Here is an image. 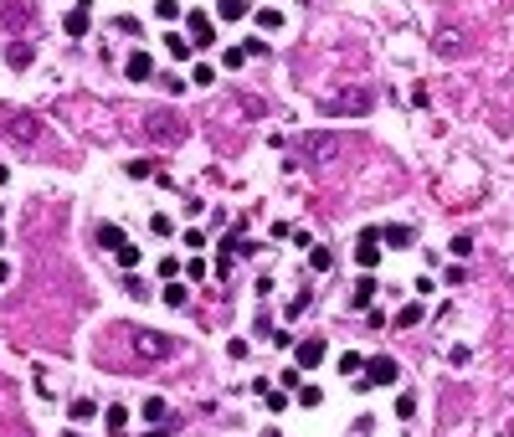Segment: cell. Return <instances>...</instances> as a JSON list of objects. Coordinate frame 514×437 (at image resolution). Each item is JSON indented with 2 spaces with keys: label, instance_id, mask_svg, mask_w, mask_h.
<instances>
[{
  "label": "cell",
  "instance_id": "31",
  "mask_svg": "<svg viewBox=\"0 0 514 437\" xmlns=\"http://www.w3.org/2000/svg\"><path fill=\"white\" fill-rule=\"evenodd\" d=\"M26 21H31V10H26V6H10V10H6V26H10V31H21Z\"/></svg>",
  "mask_w": 514,
  "mask_h": 437
},
{
  "label": "cell",
  "instance_id": "28",
  "mask_svg": "<svg viewBox=\"0 0 514 437\" xmlns=\"http://www.w3.org/2000/svg\"><path fill=\"white\" fill-rule=\"evenodd\" d=\"M124 175H129V180H150V175H154V165H150V160H129V165H124Z\"/></svg>",
  "mask_w": 514,
  "mask_h": 437
},
{
  "label": "cell",
  "instance_id": "19",
  "mask_svg": "<svg viewBox=\"0 0 514 437\" xmlns=\"http://www.w3.org/2000/svg\"><path fill=\"white\" fill-rule=\"evenodd\" d=\"M216 16L221 21H242L247 16V0H216Z\"/></svg>",
  "mask_w": 514,
  "mask_h": 437
},
{
  "label": "cell",
  "instance_id": "7",
  "mask_svg": "<svg viewBox=\"0 0 514 437\" xmlns=\"http://www.w3.org/2000/svg\"><path fill=\"white\" fill-rule=\"evenodd\" d=\"M88 26H93V10H88V0H83V6H72L67 16H62V31H67V36H88Z\"/></svg>",
  "mask_w": 514,
  "mask_h": 437
},
{
  "label": "cell",
  "instance_id": "13",
  "mask_svg": "<svg viewBox=\"0 0 514 437\" xmlns=\"http://www.w3.org/2000/svg\"><path fill=\"white\" fill-rule=\"evenodd\" d=\"M165 51H170L175 62H186L195 47H191V36H180V31H165Z\"/></svg>",
  "mask_w": 514,
  "mask_h": 437
},
{
  "label": "cell",
  "instance_id": "8",
  "mask_svg": "<svg viewBox=\"0 0 514 437\" xmlns=\"http://www.w3.org/2000/svg\"><path fill=\"white\" fill-rule=\"evenodd\" d=\"M360 109H371V93H345V98H335V103L324 98V113H360Z\"/></svg>",
  "mask_w": 514,
  "mask_h": 437
},
{
  "label": "cell",
  "instance_id": "18",
  "mask_svg": "<svg viewBox=\"0 0 514 437\" xmlns=\"http://www.w3.org/2000/svg\"><path fill=\"white\" fill-rule=\"evenodd\" d=\"M186 299H191V288L170 278V283H165V303H170V309H186Z\"/></svg>",
  "mask_w": 514,
  "mask_h": 437
},
{
  "label": "cell",
  "instance_id": "36",
  "mask_svg": "<svg viewBox=\"0 0 514 437\" xmlns=\"http://www.w3.org/2000/svg\"><path fill=\"white\" fill-rule=\"evenodd\" d=\"M447 253H453V257H468V253H473V242H468V237H453V247H447Z\"/></svg>",
  "mask_w": 514,
  "mask_h": 437
},
{
  "label": "cell",
  "instance_id": "32",
  "mask_svg": "<svg viewBox=\"0 0 514 437\" xmlns=\"http://www.w3.org/2000/svg\"><path fill=\"white\" fill-rule=\"evenodd\" d=\"M417 319H421V303H406V309L396 314V324H401V329H412Z\"/></svg>",
  "mask_w": 514,
  "mask_h": 437
},
{
  "label": "cell",
  "instance_id": "33",
  "mask_svg": "<svg viewBox=\"0 0 514 437\" xmlns=\"http://www.w3.org/2000/svg\"><path fill=\"white\" fill-rule=\"evenodd\" d=\"M396 417H417V396H412V391L396 396Z\"/></svg>",
  "mask_w": 514,
  "mask_h": 437
},
{
  "label": "cell",
  "instance_id": "34",
  "mask_svg": "<svg viewBox=\"0 0 514 437\" xmlns=\"http://www.w3.org/2000/svg\"><path fill=\"white\" fill-rule=\"evenodd\" d=\"M170 278H180V257H165L160 262V283H170Z\"/></svg>",
  "mask_w": 514,
  "mask_h": 437
},
{
  "label": "cell",
  "instance_id": "12",
  "mask_svg": "<svg viewBox=\"0 0 514 437\" xmlns=\"http://www.w3.org/2000/svg\"><path fill=\"white\" fill-rule=\"evenodd\" d=\"M371 299H376V278H360L350 288V309H371Z\"/></svg>",
  "mask_w": 514,
  "mask_h": 437
},
{
  "label": "cell",
  "instance_id": "24",
  "mask_svg": "<svg viewBox=\"0 0 514 437\" xmlns=\"http://www.w3.org/2000/svg\"><path fill=\"white\" fill-rule=\"evenodd\" d=\"M437 51H442V57H453V51H463V31H442V36H437Z\"/></svg>",
  "mask_w": 514,
  "mask_h": 437
},
{
  "label": "cell",
  "instance_id": "22",
  "mask_svg": "<svg viewBox=\"0 0 514 437\" xmlns=\"http://www.w3.org/2000/svg\"><path fill=\"white\" fill-rule=\"evenodd\" d=\"M380 242H391V247H412V227H401V221H396V227L380 232Z\"/></svg>",
  "mask_w": 514,
  "mask_h": 437
},
{
  "label": "cell",
  "instance_id": "38",
  "mask_svg": "<svg viewBox=\"0 0 514 437\" xmlns=\"http://www.w3.org/2000/svg\"><path fill=\"white\" fill-rule=\"evenodd\" d=\"M268 412H288V396L283 391H268Z\"/></svg>",
  "mask_w": 514,
  "mask_h": 437
},
{
  "label": "cell",
  "instance_id": "37",
  "mask_svg": "<svg viewBox=\"0 0 514 437\" xmlns=\"http://www.w3.org/2000/svg\"><path fill=\"white\" fill-rule=\"evenodd\" d=\"M118 262H124V268H139V247H134V242H129V247H124V253H118Z\"/></svg>",
  "mask_w": 514,
  "mask_h": 437
},
{
  "label": "cell",
  "instance_id": "21",
  "mask_svg": "<svg viewBox=\"0 0 514 437\" xmlns=\"http://www.w3.org/2000/svg\"><path fill=\"white\" fill-rule=\"evenodd\" d=\"M180 0H154V16H160V26H170V21H180Z\"/></svg>",
  "mask_w": 514,
  "mask_h": 437
},
{
  "label": "cell",
  "instance_id": "41",
  "mask_svg": "<svg viewBox=\"0 0 514 437\" xmlns=\"http://www.w3.org/2000/svg\"><path fill=\"white\" fill-rule=\"evenodd\" d=\"M6 283H10V262L0 257V288H6Z\"/></svg>",
  "mask_w": 514,
  "mask_h": 437
},
{
  "label": "cell",
  "instance_id": "20",
  "mask_svg": "<svg viewBox=\"0 0 514 437\" xmlns=\"http://www.w3.org/2000/svg\"><path fill=\"white\" fill-rule=\"evenodd\" d=\"M6 62H10V67H31V42H10Z\"/></svg>",
  "mask_w": 514,
  "mask_h": 437
},
{
  "label": "cell",
  "instance_id": "11",
  "mask_svg": "<svg viewBox=\"0 0 514 437\" xmlns=\"http://www.w3.org/2000/svg\"><path fill=\"white\" fill-rule=\"evenodd\" d=\"M67 417H72V427H88V422L98 417V402H88V396H77V402L67 406Z\"/></svg>",
  "mask_w": 514,
  "mask_h": 437
},
{
  "label": "cell",
  "instance_id": "3",
  "mask_svg": "<svg viewBox=\"0 0 514 437\" xmlns=\"http://www.w3.org/2000/svg\"><path fill=\"white\" fill-rule=\"evenodd\" d=\"M365 376H371V386H396L401 365L391 360V355H371V360H365Z\"/></svg>",
  "mask_w": 514,
  "mask_h": 437
},
{
  "label": "cell",
  "instance_id": "29",
  "mask_svg": "<svg viewBox=\"0 0 514 437\" xmlns=\"http://www.w3.org/2000/svg\"><path fill=\"white\" fill-rule=\"evenodd\" d=\"M298 406H309V412H314V406H324V391L319 386H298Z\"/></svg>",
  "mask_w": 514,
  "mask_h": 437
},
{
  "label": "cell",
  "instance_id": "40",
  "mask_svg": "<svg viewBox=\"0 0 514 437\" xmlns=\"http://www.w3.org/2000/svg\"><path fill=\"white\" fill-rule=\"evenodd\" d=\"M186 247H191V253H195V247H206V232H201V227H191V232H186Z\"/></svg>",
  "mask_w": 514,
  "mask_h": 437
},
{
  "label": "cell",
  "instance_id": "9",
  "mask_svg": "<svg viewBox=\"0 0 514 437\" xmlns=\"http://www.w3.org/2000/svg\"><path fill=\"white\" fill-rule=\"evenodd\" d=\"M124 72H129V77H134V83H144V77H150V72H154V57H150V51H129V62H124Z\"/></svg>",
  "mask_w": 514,
  "mask_h": 437
},
{
  "label": "cell",
  "instance_id": "27",
  "mask_svg": "<svg viewBox=\"0 0 514 437\" xmlns=\"http://www.w3.org/2000/svg\"><path fill=\"white\" fill-rule=\"evenodd\" d=\"M339 370H345V376H360V370H365V355L345 350V355H339Z\"/></svg>",
  "mask_w": 514,
  "mask_h": 437
},
{
  "label": "cell",
  "instance_id": "44",
  "mask_svg": "<svg viewBox=\"0 0 514 437\" xmlns=\"http://www.w3.org/2000/svg\"><path fill=\"white\" fill-rule=\"evenodd\" d=\"M62 437H88V432H77V427H72V432H62Z\"/></svg>",
  "mask_w": 514,
  "mask_h": 437
},
{
  "label": "cell",
  "instance_id": "42",
  "mask_svg": "<svg viewBox=\"0 0 514 437\" xmlns=\"http://www.w3.org/2000/svg\"><path fill=\"white\" fill-rule=\"evenodd\" d=\"M165 432H170V427H150V432H144V437H165Z\"/></svg>",
  "mask_w": 514,
  "mask_h": 437
},
{
  "label": "cell",
  "instance_id": "5",
  "mask_svg": "<svg viewBox=\"0 0 514 437\" xmlns=\"http://www.w3.org/2000/svg\"><path fill=\"white\" fill-rule=\"evenodd\" d=\"M355 262H360V268H376L380 262V232L365 227L360 237H355Z\"/></svg>",
  "mask_w": 514,
  "mask_h": 437
},
{
  "label": "cell",
  "instance_id": "10",
  "mask_svg": "<svg viewBox=\"0 0 514 437\" xmlns=\"http://www.w3.org/2000/svg\"><path fill=\"white\" fill-rule=\"evenodd\" d=\"M98 242H103V247H109V253L118 257V253L129 247V237H124V227H113V221H103V227H98Z\"/></svg>",
  "mask_w": 514,
  "mask_h": 437
},
{
  "label": "cell",
  "instance_id": "43",
  "mask_svg": "<svg viewBox=\"0 0 514 437\" xmlns=\"http://www.w3.org/2000/svg\"><path fill=\"white\" fill-rule=\"evenodd\" d=\"M6 180H10V170H6V165H0V185H6Z\"/></svg>",
  "mask_w": 514,
  "mask_h": 437
},
{
  "label": "cell",
  "instance_id": "16",
  "mask_svg": "<svg viewBox=\"0 0 514 437\" xmlns=\"http://www.w3.org/2000/svg\"><path fill=\"white\" fill-rule=\"evenodd\" d=\"M103 427H109V437H124L129 412H124V406H109V412H103Z\"/></svg>",
  "mask_w": 514,
  "mask_h": 437
},
{
  "label": "cell",
  "instance_id": "35",
  "mask_svg": "<svg viewBox=\"0 0 514 437\" xmlns=\"http://www.w3.org/2000/svg\"><path fill=\"white\" fill-rule=\"evenodd\" d=\"M150 227H154V232H160V237H170V232H175V221H170V216H165V211H160V216H150Z\"/></svg>",
  "mask_w": 514,
  "mask_h": 437
},
{
  "label": "cell",
  "instance_id": "23",
  "mask_svg": "<svg viewBox=\"0 0 514 437\" xmlns=\"http://www.w3.org/2000/svg\"><path fill=\"white\" fill-rule=\"evenodd\" d=\"M278 26H283V10H278V6L257 10V31H278Z\"/></svg>",
  "mask_w": 514,
  "mask_h": 437
},
{
  "label": "cell",
  "instance_id": "25",
  "mask_svg": "<svg viewBox=\"0 0 514 437\" xmlns=\"http://www.w3.org/2000/svg\"><path fill=\"white\" fill-rule=\"evenodd\" d=\"M191 77H195V88H211V83H216V67H211V62H195Z\"/></svg>",
  "mask_w": 514,
  "mask_h": 437
},
{
  "label": "cell",
  "instance_id": "26",
  "mask_svg": "<svg viewBox=\"0 0 514 437\" xmlns=\"http://www.w3.org/2000/svg\"><path fill=\"white\" fill-rule=\"evenodd\" d=\"M309 268H314V273H329V268H335V257H329V247H314V253H309Z\"/></svg>",
  "mask_w": 514,
  "mask_h": 437
},
{
  "label": "cell",
  "instance_id": "30",
  "mask_svg": "<svg viewBox=\"0 0 514 437\" xmlns=\"http://www.w3.org/2000/svg\"><path fill=\"white\" fill-rule=\"evenodd\" d=\"M242 62H247V42H242V47H227V51H221V67H242Z\"/></svg>",
  "mask_w": 514,
  "mask_h": 437
},
{
  "label": "cell",
  "instance_id": "4",
  "mask_svg": "<svg viewBox=\"0 0 514 437\" xmlns=\"http://www.w3.org/2000/svg\"><path fill=\"white\" fill-rule=\"evenodd\" d=\"M186 31H191V47H211V42H216V21H211L206 10H191Z\"/></svg>",
  "mask_w": 514,
  "mask_h": 437
},
{
  "label": "cell",
  "instance_id": "15",
  "mask_svg": "<svg viewBox=\"0 0 514 437\" xmlns=\"http://www.w3.org/2000/svg\"><path fill=\"white\" fill-rule=\"evenodd\" d=\"M335 150H339L335 134H314V139H309V160H329Z\"/></svg>",
  "mask_w": 514,
  "mask_h": 437
},
{
  "label": "cell",
  "instance_id": "1",
  "mask_svg": "<svg viewBox=\"0 0 514 437\" xmlns=\"http://www.w3.org/2000/svg\"><path fill=\"white\" fill-rule=\"evenodd\" d=\"M10 144H21V150H31L36 144V113H6V129H0Z\"/></svg>",
  "mask_w": 514,
  "mask_h": 437
},
{
  "label": "cell",
  "instance_id": "39",
  "mask_svg": "<svg viewBox=\"0 0 514 437\" xmlns=\"http://www.w3.org/2000/svg\"><path fill=\"white\" fill-rule=\"evenodd\" d=\"M227 355L232 360H247V340H227Z\"/></svg>",
  "mask_w": 514,
  "mask_h": 437
},
{
  "label": "cell",
  "instance_id": "14",
  "mask_svg": "<svg viewBox=\"0 0 514 437\" xmlns=\"http://www.w3.org/2000/svg\"><path fill=\"white\" fill-rule=\"evenodd\" d=\"M150 129H154L160 139H180V129H186V124H180V118H165V113H154V118H150Z\"/></svg>",
  "mask_w": 514,
  "mask_h": 437
},
{
  "label": "cell",
  "instance_id": "17",
  "mask_svg": "<svg viewBox=\"0 0 514 437\" xmlns=\"http://www.w3.org/2000/svg\"><path fill=\"white\" fill-rule=\"evenodd\" d=\"M144 417H150L154 427H170V406L160 402V396H150V402H144Z\"/></svg>",
  "mask_w": 514,
  "mask_h": 437
},
{
  "label": "cell",
  "instance_id": "6",
  "mask_svg": "<svg viewBox=\"0 0 514 437\" xmlns=\"http://www.w3.org/2000/svg\"><path fill=\"white\" fill-rule=\"evenodd\" d=\"M324 340L319 335H309V340H298V345H294V360H298V370H314V365H319L324 360Z\"/></svg>",
  "mask_w": 514,
  "mask_h": 437
},
{
  "label": "cell",
  "instance_id": "45",
  "mask_svg": "<svg viewBox=\"0 0 514 437\" xmlns=\"http://www.w3.org/2000/svg\"><path fill=\"white\" fill-rule=\"evenodd\" d=\"M0 242H6V232H0Z\"/></svg>",
  "mask_w": 514,
  "mask_h": 437
},
{
  "label": "cell",
  "instance_id": "2",
  "mask_svg": "<svg viewBox=\"0 0 514 437\" xmlns=\"http://www.w3.org/2000/svg\"><path fill=\"white\" fill-rule=\"evenodd\" d=\"M129 335H134V350L144 355V360H165V355L175 350L165 335H154V329H129Z\"/></svg>",
  "mask_w": 514,
  "mask_h": 437
}]
</instances>
